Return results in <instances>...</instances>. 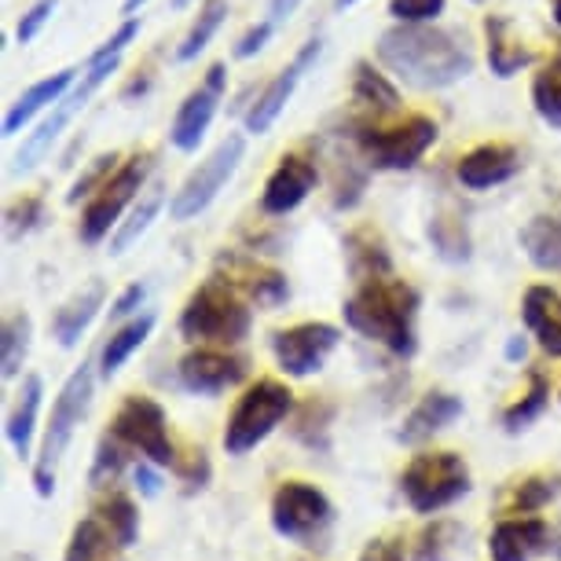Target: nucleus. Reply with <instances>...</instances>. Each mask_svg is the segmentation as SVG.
Masks as SVG:
<instances>
[{"mask_svg": "<svg viewBox=\"0 0 561 561\" xmlns=\"http://www.w3.org/2000/svg\"><path fill=\"white\" fill-rule=\"evenodd\" d=\"M547 400H550V382H547V375L543 370H528V389H525V397L522 400H514L511 408H503V430L506 433H522L528 430L533 422L543 415L547 411Z\"/></svg>", "mask_w": 561, "mask_h": 561, "instance_id": "38", "label": "nucleus"}, {"mask_svg": "<svg viewBox=\"0 0 561 561\" xmlns=\"http://www.w3.org/2000/svg\"><path fill=\"white\" fill-rule=\"evenodd\" d=\"M225 89H228V67L225 62H214V67L206 70L203 84H195L173 114L169 144H173L176 151H184V154L198 151V144L206 140L209 125H214V118H217V107H220V100H225Z\"/></svg>", "mask_w": 561, "mask_h": 561, "instance_id": "14", "label": "nucleus"}, {"mask_svg": "<svg viewBox=\"0 0 561 561\" xmlns=\"http://www.w3.org/2000/svg\"><path fill=\"white\" fill-rule=\"evenodd\" d=\"M228 12H231L228 0H203L192 30H187L184 41H180V48H176V62H192V59L203 56V51L209 48V41L217 37V30L225 26Z\"/></svg>", "mask_w": 561, "mask_h": 561, "instance_id": "37", "label": "nucleus"}, {"mask_svg": "<svg viewBox=\"0 0 561 561\" xmlns=\"http://www.w3.org/2000/svg\"><path fill=\"white\" fill-rule=\"evenodd\" d=\"M320 184V165L309 151H287L279 158V165L272 169L261 192V214L264 217H287L294 214L305 198Z\"/></svg>", "mask_w": 561, "mask_h": 561, "instance_id": "18", "label": "nucleus"}, {"mask_svg": "<svg viewBox=\"0 0 561 561\" xmlns=\"http://www.w3.org/2000/svg\"><path fill=\"white\" fill-rule=\"evenodd\" d=\"M484 56H489V70L503 81L517 78L533 62V51L514 41L506 15H484Z\"/></svg>", "mask_w": 561, "mask_h": 561, "instance_id": "25", "label": "nucleus"}, {"mask_svg": "<svg viewBox=\"0 0 561 561\" xmlns=\"http://www.w3.org/2000/svg\"><path fill=\"white\" fill-rule=\"evenodd\" d=\"M158 470H162V466H154V462H147V459L136 462L133 478H136V489H140L144 495H158V489H162V481H158Z\"/></svg>", "mask_w": 561, "mask_h": 561, "instance_id": "51", "label": "nucleus"}, {"mask_svg": "<svg viewBox=\"0 0 561 561\" xmlns=\"http://www.w3.org/2000/svg\"><path fill=\"white\" fill-rule=\"evenodd\" d=\"M184 4H192V0H176V8H184Z\"/></svg>", "mask_w": 561, "mask_h": 561, "instance_id": "59", "label": "nucleus"}, {"mask_svg": "<svg viewBox=\"0 0 561 561\" xmlns=\"http://www.w3.org/2000/svg\"><path fill=\"white\" fill-rule=\"evenodd\" d=\"M522 320L528 327V334L539 342V348L547 356L561 359V294L554 287H547V283L528 287L522 298Z\"/></svg>", "mask_w": 561, "mask_h": 561, "instance_id": "21", "label": "nucleus"}, {"mask_svg": "<svg viewBox=\"0 0 561 561\" xmlns=\"http://www.w3.org/2000/svg\"><path fill=\"white\" fill-rule=\"evenodd\" d=\"M378 62L422 92L451 89L473 73V51L455 30L437 23H397L378 37Z\"/></svg>", "mask_w": 561, "mask_h": 561, "instance_id": "1", "label": "nucleus"}, {"mask_svg": "<svg viewBox=\"0 0 561 561\" xmlns=\"http://www.w3.org/2000/svg\"><path fill=\"white\" fill-rule=\"evenodd\" d=\"M462 528L455 522H433L419 533L415 561H451V550L459 543Z\"/></svg>", "mask_w": 561, "mask_h": 561, "instance_id": "42", "label": "nucleus"}, {"mask_svg": "<svg viewBox=\"0 0 561 561\" xmlns=\"http://www.w3.org/2000/svg\"><path fill=\"white\" fill-rule=\"evenodd\" d=\"M144 301H147V287H144V283H133V287H125V290L118 294V301L111 305V320H114V323L133 320V316H140Z\"/></svg>", "mask_w": 561, "mask_h": 561, "instance_id": "50", "label": "nucleus"}, {"mask_svg": "<svg viewBox=\"0 0 561 561\" xmlns=\"http://www.w3.org/2000/svg\"><path fill=\"white\" fill-rule=\"evenodd\" d=\"M455 419H462V400L448 393V389H433L408 411L404 426H400V440L404 444H422L433 440L440 430H448Z\"/></svg>", "mask_w": 561, "mask_h": 561, "instance_id": "24", "label": "nucleus"}, {"mask_svg": "<svg viewBox=\"0 0 561 561\" xmlns=\"http://www.w3.org/2000/svg\"><path fill=\"white\" fill-rule=\"evenodd\" d=\"M419 309L422 294L408 279L382 275V279L356 283V290L342 305V316L359 337L408 359L419 348Z\"/></svg>", "mask_w": 561, "mask_h": 561, "instance_id": "2", "label": "nucleus"}, {"mask_svg": "<svg viewBox=\"0 0 561 561\" xmlns=\"http://www.w3.org/2000/svg\"><path fill=\"white\" fill-rule=\"evenodd\" d=\"M250 364L236 353H228L225 345H198L192 353L180 356L176 378L187 393L195 397H220L239 382H247Z\"/></svg>", "mask_w": 561, "mask_h": 561, "instance_id": "15", "label": "nucleus"}, {"mask_svg": "<svg viewBox=\"0 0 561 561\" xmlns=\"http://www.w3.org/2000/svg\"><path fill=\"white\" fill-rule=\"evenodd\" d=\"M242 158H247V136L228 133L225 140L206 154V162H198L192 173H187L184 184L176 187V195L169 198V217L184 225V220H195L198 214H206V209L217 203V195L228 187V180L236 176Z\"/></svg>", "mask_w": 561, "mask_h": 561, "instance_id": "10", "label": "nucleus"}, {"mask_svg": "<svg viewBox=\"0 0 561 561\" xmlns=\"http://www.w3.org/2000/svg\"><path fill=\"white\" fill-rule=\"evenodd\" d=\"M151 173H154V151H136L129 158H122V165L114 169V176L81 209L78 236L84 247H100L103 239L114 236V228L122 225L125 209L136 203V195L144 192V184Z\"/></svg>", "mask_w": 561, "mask_h": 561, "instance_id": "9", "label": "nucleus"}, {"mask_svg": "<svg viewBox=\"0 0 561 561\" xmlns=\"http://www.w3.org/2000/svg\"><path fill=\"white\" fill-rule=\"evenodd\" d=\"M41 225H45V198L41 195H23L4 209V231L12 242L30 236V231H37Z\"/></svg>", "mask_w": 561, "mask_h": 561, "instance_id": "44", "label": "nucleus"}, {"mask_svg": "<svg viewBox=\"0 0 561 561\" xmlns=\"http://www.w3.org/2000/svg\"><path fill=\"white\" fill-rule=\"evenodd\" d=\"M517 169H522V151L514 144L489 140L470 147L455 162V180H459L466 192H489V187H500L506 180H514Z\"/></svg>", "mask_w": 561, "mask_h": 561, "instance_id": "19", "label": "nucleus"}, {"mask_svg": "<svg viewBox=\"0 0 561 561\" xmlns=\"http://www.w3.org/2000/svg\"><path fill=\"white\" fill-rule=\"evenodd\" d=\"M103 301H107V287H103L100 279L89 283V287L81 294H73V298L56 312V320H51V337H56L62 348H73L81 342V334L92 327V320L100 316Z\"/></svg>", "mask_w": 561, "mask_h": 561, "instance_id": "27", "label": "nucleus"}, {"mask_svg": "<svg viewBox=\"0 0 561 561\" xmlns=\"http://www.w3.org/2000/svg\"><path fill=\"white\" fill-rule=\"evenodd\" d=\"M41 400H45V382H41V375H26L23 389H19V397H15V408L8 411V422H4V437L15 448L19 459H30V444H34Z\"/></svg>", "mask_w": 561, "mask_h": 561, "instance_id": "28", "label": "nucleus"}, {"mask_svg": "<svg viewBox=\"0 0 561 561\" xmlns=\"http://www.w3.org/2000/svg\"><path fill=\"white\" fill-rule=\"evenodd\" d=\"M353 103L375 111V114H397L400 111V92L397 84L386 78L370 59H359L353 67Z\"/></svg>", "mask_w": 561, "mask_h": 561, "instance_id": "33", "label": "nucleus"}, {"mask_svg": "<svg viewBox=\"0 0 561 561\" xmlns=\"http://www.w3.org/2000/svg\"><path fill=\"white\" fill-rule=\"evenodd\" d=\"M92 514L100 517L103 525L111 528L114 539L129 550L136 539H140V511H136L133 495H125L122 489H111L103 500H96V506H92Z\"/></svg>", "mask_w": 561, "mask_h": 561, "instance_id": "36", "label": "nucleus"}, {"mask_svg": "<svg viewBox=\"0 0 561 561\" xmlns=\"http://www.w3.org/2000/svg\"><path fill=\"white\" fill-rule=\"evenodd\" d=\"M56 8H59V0H34V4L26 8V15L19 19V26H15V41H19V45H30V41H37L41 30H45L51 23V15H56Z\"/></svg>", "mask_w": 561, "mask_h": 561, "instance_id": "47", "label": "nucleus"}, {"mask_svg": "<svg viewBox=\"0 0 561 561\" xmlns=\"http://www.w3.org/2000/svg\"><path fill=\"white\" fill-rule=\"evenodd\" d=\"M506 359H525V337H511V342H506Z\"/></svg>", "mask_w": 561, "mask_h": 561, "instance_id": "53", "label": "nucleus"}, {"mask_svg": "<svg viewBox=\"0 0 561 561\" xmlns=\"http://www.w3.org/2000/svg\"><path fill=\"white\" fill-rule=\"evenodd\" d=\"M162 206H165V192L162 187H151V192H144L140 195V203H136L129 209V217L122 220L118 228H114V236H111V257H122V253H129L136 242H140V236L147 228L154 225L158 214H162Z\"/></svg>", "mask_w": 561, "mask_h": 561, "instance_id": "34", "label": "nucleus"}, {"mask_svg": "<svg viewBox=\"0 0 561 561\" xmlns=\"http://www.w3.org/2000/svg\"><path fill=\"white\" fill-rule=\"evenodd\" d=\"M470 4H484V0H470Z\"/></svg>", "mask_w": 561, "mask_h": 561, "instance_id": "60", "label": "nucleus"}, {"mask_svg": "<svg viewBox=\"0 0 561 561\" xmlns=\"http://www.w3.org/2000/svg\"><path fill=\"white\" fill-rule=\"evenodd\" d=\"M440 140V125L430 114H408L393 125L356 122L353 144L364 154V162L378 173H408L415 169L433 144Z\"/></svg>", "mask_w": 561, "mask_h": 561, "instance_id": "4", "label": "nucleus"}, {"mask_svg": "<svg viewBox=\"0 0 561 561\" xmlns=\"http://www.w3.org/2000/svg\"><path fill=\"white\" fill-rule=\"evenodd\" d=\"M111 433L118 437L125 448L140 459L162 466V470H176L180 448L169 437V419L165 408L151 397H125L122 408L114 411Z\"/></svg>", "mask_w": 561, "mask_h": 561, "instance_id": "12", "label": "nucleus"}, {"mask_svg": "<svg viewBox=\"0 0 561 561\" xmlns=\"http://www.w3.org/2000/svg\"><path fill=\"white\" fill-rule=\"evenodd\" d=\"M129 448L114 437V433L107 430L100 437L96 444V459H92V473H89V481H92V489H111L114 481L122 478V470L129 466Z\"/></svg>", "mask_w": 561, "mask_h": 561, "instance_id": "41", "label": "nucleus"}, {"mask_svg": "<svg viewBox=\"0 0 561 561\" xmlns=\"http://www.w3.org/2000/svg\"><path fill=\"white\" fill-rule=\"evenodd\" d=\"M30 337H34V323H30L26 312H15L4 320V337H0V367H4V378H15L26 364L30 353Z\"/></svg>", "mask_w": 561, "mask_h": 561, "instance_id": "40", "label": "nucleus"}, {"mask_svg": "<svg viewBox=\"0 0 561 561\" xmlns=\"http://www.w3.org/2000/svg\"><path fill=\"white\" fill-rule=\"evenodd\" d=\"M151 331H154V312H140V316H133L129 323H122L100 348V375L111 382V378L125 367V359L151 337Z\"/></svg>", "mask_w": 561, "mask_h": 561, "instance_id": "32", "label": "nucleus"}, {"mask_svg": "<svg viewBox=\"0 0 561 561\" xmlns=\"http://www.w3.org/2000/svg\"><path fill=\"white\" fill-rule=\"evenodd\" d=\"M331 525H334V503L316 484L290 478L272 492V528L283 539H290V543L316 547Z\"/></svg>", "mask_w": 561, "mask_h": 561, "instance_id": "11", "label": "nucleus"}, {"mask_svg": "<svg viewBox=\"0 0 561 561\" xmlns=\"http://www.w3.org/2000/svg\"><path fill=\"white\" fill-rule=\"evenodd\" d=\"M118 67H122V56H103V51H92L89 62H84V70H81V78L73 81V89L56 103V107L48 111V118L37 125V133H30L26 144L19 147V154H15V162H12L15 176H23V173H30V169L41 165V158L51 151V144L59 140L62 129H67V125L78 118L84 107H89V100L111 81V73L118 70Z\"/></svg>", "mask_w": 561, "mask_h": 561, "instance_id": "6", "label": "nucleus"}, {"mask_svg": "<svg viewBox=\"0 0 561 561\" xmlns=\"http://www.w3.org/2000/svg\"><path fill=\"white\" fill-rule=\"evenodd\" d=\"M342 342V331L323 320H305L283 331H272V356L287 378H312Z\"/></svg>", "mask_w": 561, "mask_h": 561, "instance_id": "13", "label": "nucleus"}, {"mask_svg": "<svg viewBox=\"0 0 561 561\" xmlns=\"http://www.w3.org/2000/svg\"><path fill=\"white\" fill-rule=\"evenodd\" d=\"M558 495H561V473L558 470L525 473L522 481H511L500 492V514H506V517L539 514V511H547Z\"/></svg>", "mask_w": 561, "mask_h": 561, "instance_id": "26", "label": "nucleus"}, {"mask_svg": "<svg viewBox=\"0 0 561 561\" xmlns=\"http://www.w3.org/2000/svg\"><path fill=\"white\" fill-rule=\"evenodd\" d=\"M294 393L287 382L279 378H257L247 393L236 400L231 415L225 422V451L228 455H247L253 451L257 444H264L279 430L283 419L294 415Z\"/></svg>", "mask_w": 561, "mask_h": 561, "instance_id": "8", "label": "nucleus"}, {"mask_svg": "<svg viewBox=\"0 0 561 561\" xmlns=\"http://www.w3.org/2000/svg\"><path fill=\"white\" fill-rule=\"evenodd\" d=\"M92 386H96L92 359H81V367L70 370V378L62 382L56 404H51L45 440H41V451L34 462V489H37V495H45V500L56 492V466L62 459V451L70 448L73 433H78V426L92 408Z\"/></svg>", "mask_w": 561, "mask_h": 561, "instance_id": "5", "label": "nucleus"}, {"mask_svg": "<svg viewBox=\"0 0 561 561\" xmlns=\"http://www.w3.org/2000/svg\"><path fill=\"white\" fill-rule=\"evenodd\" d=\"M73 81H78V70H56L51 78H41V81H34L30 89L19 96L12 107H8V114H4V136H19L26 129L30 122L37 118L41 111H51L56 103L67 96V92L73 89Z\"/></svg>", "mask_w": 561, "mask_h": 561, "instance_id": "22", "label": "nucleus"}, {"mask_svg": "<svg viewBox=\"0 0 561 561\" xmlns=\"http://www.w3.org/2000/svg\"><path fill=\"white\" fill-rule=\"evenodd\" d=\"M353 4H359V0H334L337 12H342V8H353Z\"/></svg>", "mask_w": 561, "mask_h": 561, "instance_id": "57", "label": "nucleus"}, {"mask_svg": "<svg viewBox=\"0 0 561 561\" xmlns=\"http://www.w3.org/2000/svg\"><path fill=\"white\" fill-rule=\"evenodd\" d=\"M550 547H554V533L539 514L503 517L489 536L492 561H536L550 554Z\"/></svg>", "mask_w": 561, "mask_h": 561, "instance_id": "20", "label": "nucleus"}, {"mask_svg": "<svg viewBox=\"0 0 561 561\" xmlns=\"http://www.w3.org/2000/svg\"><path fill=\"white\" fill-rule=\"evenodd\" d=\"M147 89H151V78H147V73H144V78H136V81L129 84V89H125V92H122V96H125V100H133V96H136V92H140V96H144V92H147Z\"/></svg>", "mask_w": 561, "mask_h": 561, "instance_id": "54", "label": "nucleus"}, {"mask_svg": "<svg viewBox=\"0 0 561 561\" xmlns=\"http://www.w3.org/2000/svg\"><path fill=\"white\" fill-rule=\"evenodd\" d=\"M118 165H122V154H118V151H107V154L92 158L89 169H84V173H81L78 180H73V187L67 192V203H70V206L89 203V198L96 195L100 187L114 176V169H118Z\"/></svg>", "mask_w": 561, "mask_h": 561, "instance_id": "43", "label": "nucleus"}, {"mask_svg": "<svg viewBox=\"0 0 561 561\" xmlns=\"http://www.w3.org/2000/svg\"><path fill=\"white\" fill-rule=\"evenodd\" d=\"M320 51H323V41L320 37H309L305 45L298 48V56H294L287 67H283L275 78L264 84V89L257 92V100L250 103V111H247V133L250 136H264L272 129L275 122H279V114L287 111V103L290 96L298 92V84L305 73L312 70V62L320 59Z\"/></svg>", "mask_w": 561, "mask_h": 561, "instance_id": "17", "label": "nucleus"}, {"mask_svg": "<svg viewBox=\"0 0 561 561\" xmlns=\"http://www.w3.org/2000/svg\"><path fill=\"white\" fill-rule=\"evenodd\" d=\"M550 19H554V26L561 30V0H554V4H550Z\"/></svg>", "mask_w": 561, "mask_h": 561, "instance_id": "56", "label": "nucleus"}, {"mask_svg": "<svg viewBox=\"0 0 561 561\" xmlns=\"http://www.w3.org/2000/svg\"><path fill=\"white\" fill-rule=\"evenodd\" d=\"M144 4H147V0H125V4H122V15H125V19H133Z\"/></svg>", "mask_w": 561, "mask_h": 561, "instance_id": "55", "label": "nucleus"}, {"mask_svg": "<svg viewBox=\"0 0 561 561\" xmlns=\"http://www.w3.org/2000/svg\"><path fill=\"white\" fill-rule=\"evenodd\" d=\"M356 561H415L411 558V547L408 539L400 533H389V536H375L370 543L359 550Z\"/></svg>", "mask_w": 561, "mask_h": 561, "instance_id": "48", "label": "nucleus"}, {"mask_svg": "<svg viewBox=\"0 0 561 561\" xmlns=\"http://www.w3.org/2000/svg\"><path fill=\"white\" fill-rule=\"evenodd\" d=\"M426 239H430V247L437 250V257L448 261V264H466L473 257L470 228H466V220L451 217V214L430 217L426 220Z\"/></svg>", "mask_w": 561, "mask_h": 561, "instance_id": "35", "label": "nucleus"}, {"mask_svg": "<svg viewBox=\"0 0 561 561\" xmlns=\"http://www.w3.org/2000/svg\"><path fill=\"white\" fill-rule=\"evenodd\" d=\"M525 257L539 272H561V214H539L517 231Z\"/></svg>", "mask_w": 561, "mask_h": 561, "instance_id": "30", "label": "nucleus"}, {"mask_svg": "<svg viewBox=\"0 0 561 561\" xmlns=\"http://www.w3.org/2000/svg\"><path fill=\"white\" fill-rule=\"evenodd\" d=\"M554 550H558V554H561V533H558V539H554Z\"/></svg>", "mask_w": 561, "mask_h": 561, "instance_id": "58", "label": "nucleus"}, {"mask_svg": "<svg viewBox=\"0 0 561 561\" xmlns=\"http://www.w3.org/2000/svg\"><path fill=\"white\" fill-rule=\"evenodd\" d=\"M217 275L220 279H228L242 298H247L250 305H257V309H264V312H272V309H279V305L290 301L287 275H283L279 268H272V264L250 257V253L220 250L217 253Z\"/></svg>", "mask_w": 561, "mask_h": 561, "instance_id": "16", "label": "nucleus"}, {"mask_svg": "<svg viewBox=\"0 0 561 561\" xmlns=\"http://www.w3.org/2000/svg\"><path fill=\"white\" fill-rule=\"evenodd\" d=\"M180 334L195 345H242L250 337L253 327V312L250 301L231 287L228 279H220L214 272L203 287L192 290V298L180 309Z\"/></svg>", "mask_w": 561, "mask_h": 561, "instance_id": "3", "label": "nucleus"}, {"mask_svg": "<svg viewBox=\"0 0 561 561\" xmlns=\"http://www.w3.org/2000/svg\"><path fill=\"white\" fill-rule=\"evenodd\" d=\"M173 473L184 484H192V489H206L209 478H214V466H209V455L203 448H187V451H180Z\"/></svg>", "mask_w": 561, "mask_h": 561, "instance_id": "46", "label": "nucleus"}, {"mask_svg": "<svg viewBox=\"0 0 561 561\" xmlns=\"http://www.w3.org/2000/svg\"><path fill=\"white\" fill-rule=\"evenodd\" d=\"M533 107L547 125L561 129V51L533 78Z\"/></svg>", "mask_w": 561, "mask_h": 561, "instance_id": "39", "label": "nucleus"}, {"mask_svg": "<svg viewBox=\"0 0 561 561\" xmlns=\"http://www.w3.org/2000/svg\"><path fill=\"white\" fill-rule=\"evenodd\" d=\"M275 30H279V26H275L272 19H261V23H253L247 34L236 41V59H253L257 51H264V48H268V41L275 37Z\"/></svg>", "mask_w": 561, "mask_h": 561, "instance_id": "49", "label": "nucleus"}, {"mask_svg": "<svg viewBox=\"0 0 561 561\" xmlns=\"http://www.w3.org/2000/svg\"><path fill=\"white\" fill-rule=\"evenodd\" d=\"M298 8H301V0H268V19L275 26H283Z\"/></svg>", "mask_w": 561, "mask_h": 561, "instance_id": "52", "label": "nucleus"}, {"mask_svg": "<svg viewBox=\"0 0 561 561\" xmlns=\"http://www.w3.org/2000/svg\"><path fill=\"white\" fill-rule=\"evenodd\" d=\"M62 561H125V547L96 514L81 517L62 550Z\"/></svg>", "mask_w": 561, "mask_h": 561, "instance_id": "29", "label": "nucleus"}, {"mask_svg": "<svg viewBox=\"0 0 561 561\" xmlns=\"http://www.w3.org/2000/svg\"><path fill=\"white\" fill-rule=\"evenodd\" d=\"M334 400L327 397H305L290 415L294 440L305 444L309 451H331V426H334Z\"/></svg>", "mask_w": 561, "mask_h": 561, "instance_id": "31", "label": "nucleus"}, {"mask_svg": "<svg viewBox=\"0 0 561 561\" xmlns=\"http://www.w3.org/2000/svg\"><path fill=\"white\" fill-rule=\"evenodd\" d=\"M345 268L353 275V283H367V279H382V275H393V257H389V242L378 228L359 225L345 236Z\"/></svg>", "mask_w": 561, "mask_h": 561, "instance_id": "23", "label": "nucleus"}, {"mask_svg": "<svg viewBox=\"0 0 561 561\" xmlns=\"http://www.w3.org/2000/svg\"><path fill=\"white\" fill-rule=\"evenodd\" d=\"M448 0H389L393 23H437Z\"/></svg>", "mask_w": 561, "mask_h": 561, "instance_id": "45", "label": "nucleus"}, {"mask_svg": "<svg viewBox=\"0 0 561 561\" xmlns=\"http://www.w3.org/2000/svg\"><path fill=\"white\" fill-rule=\"evenodd\" d=\"M473 478L459 451H419L400 473V492L415 514H440L462 495H470Z\"/></svg>", "mask_w": 561, "mask_h": 561, "instance_id": "7", "label": "nucleus"}]
</instances>
